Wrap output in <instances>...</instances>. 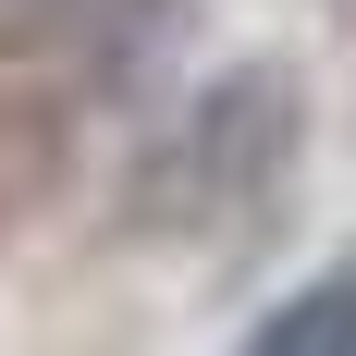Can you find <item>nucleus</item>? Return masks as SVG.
Wrapping results in <instances>:
<instances>
[{"label":"nucleus","mask_w":356,"mask_h":356,"mask_svg":"<svg viewBox=\"0 0 356 356\" xmlns=\"http://www.w3.org/2000/svg\"><path fill=\"white\" fill-rule=\"evenodd\" d=\"M246 344L258 356H356V270H320L307 295H283Z\"/></svg>","instance_id":"1"}]
</instances>
